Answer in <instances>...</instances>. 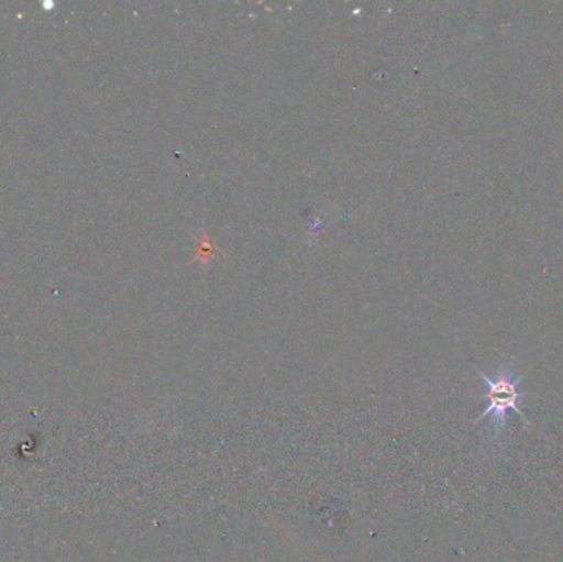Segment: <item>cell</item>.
Segmentation results:
<instances>
[{
    "label": "cell",
    "instance_id": "6da1fadb",
    "mask_svg": "<svg viewBox=\"0 0 563 562\" xmlns=\"http://www.w3.org/2000/svg\"><path fill=\"white\" fill-rule=\"evenodd\" d=\"M478 375L482 382L485 383L486 389L483 399L488 405L475 422L483 421L485 418L492 419V422H489V438H492L493 444H498L499 438H501L503 431L508 425L509 412H516L526 425H529V419L519 408L522 399H526V393L519 389L522 376L518 375L512 366L496 370L495 376L485 375L478 370Z\"/></svg>",
    "mask_w": 563,
    "mask_h": 562
}]
</instances>
